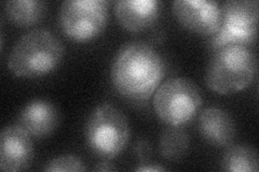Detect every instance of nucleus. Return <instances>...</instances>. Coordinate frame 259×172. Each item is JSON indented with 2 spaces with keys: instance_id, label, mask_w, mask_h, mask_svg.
<instances>
[{
  "instance_id": "f257e3e1",
  "label": "nucleus",
  "mask_w": 259,
  "mask_h": 172,
  "mask_svg": "<svg viewBox=\"0 0 259 172\" xmlns=\"http://www.w3.org/2000/svg\"><path fill=\"white\" fill-rule=\"evenodd\" d=\"M164 73L162 56L144 41L123 45L111 66V80L116 91L133 102L148 100L159 87Z\"/></svg>"
},
{
  "instance_id": "f03ea898",
  "label": "nucleus",
  "mask_w": 259,
  "mask_h": 172,
  "mask_svg": "<svg viewBox=\"0 0 259 172\" xmlns=\"http://www.w3.org/2000/svg\"><path fill=\"white\" fill-rule=\"evenodd\" d=\"M64 53L63 43L52 31L36 28L16 41L8 57V68L16 77L39 78L58 67Z\"/></svg>"
},
{
  "instance_id": "7ed1b4c3",
  "label": "nucleus",
  "mask_w": 259,
  "mask_h": 172,
  "mask_svg": "<svg viewBox=\"0 0 259 172\" xmlns=\"http://www.w3.org/2000/svg\"><path fill=\"white\" fill-rule=\"evenodd\" d=\"M214 51L205 75L206 84L212 91L232 94L252 83L257 60L248 45L229 44Z\"/></svg>"
},
{
  "instance_id": "20e7f679",
  "label": "nucleus",
  "mask_w": 259,
  "mask_h": 172,
  "mask_svg": "<svg viewBox=\"0 0 259 172\" xmlns=\"http://www.w3.org/2000/svg\"><path fill=\"white\" fill-rule=\"evenodd\" d=\"M89 147L97 157L112 159L122 152L130 139L126 117L117 106L103 103L93 110L85 126Z\"/></svg>"
},
{
  "instance_id": "39448f33",
  "label": "nucleus",
  "mask_w": 259,
  "mask_h": 172,
  "mask_svg": "<svg viewBox=\"0 0 259 172\" xmlns=\"http://www.w3.org/2000/svg\"><path fill=\"white\" fill-rule=\"evenodd\" d=\"M201 104V91L186 78L166 80L153 95V108L157 116L168 126L187 124L196 116Z\"/></svg>"
},
{
  "instance_id": "423d86ee",
  "label": "nucleus",
  "mask_w": 259,
  "mask_h": 172,
  "mask_svg": "<svg viewBox=\"0 0 259 172\" xmlns=\"http://www.w3.org/2000/svg\"><path fill=\"white\" fill-rule=\"evenodd\" d=\"M108 6L107 0H66L59 10L60 27L72 40H91L106 27Z\"/></svg>"
},
{
  "instance_id": "0eeeda50",
  "label": "nucleus",
  "mask_w": 259,
  "mask_h": 172,
  "mask_svg": "<svg viewBox=\"0 0 259 172\" xmlns=\"http://www.w3.org/2000/svg\"><path fill=\"white\" fill-rule=\"evenodd\" d=\"M222 23L210 39L213 50L229 45H248L256 39L258 23V2L228 0L223 6Z\"/></svg>"
},
{
  "instance_id": "6e6552de",
  "label": "nucleus",
  "mask_w": 259,
  "mask_h": 172,
  "mask_svg": "<svg viewBox=\"0 0 259 172\" xmlns=\"http://www.w3.org/2000/svg\"><path fill=\"white\" fill-rule=\"evenodd\" d=\"M173 12L182 25L199 35H214L222 23V9L217 2L176 0Z\"/></svg>"
},
{
  "instance_id": "1a4fd4ad",
  "label": "nucleus",
  "mask_w": 259,
  "mask_h": 172,
  "mask_svg": "<svg viewBox=\"0 0 259 172\" xmlns=\"http://www.w3.org/2000/svg\"><path fill=\"white\" fill-rule=\"evenodd\" d=\"M34 158L30 136L18 125L3 129L0 136V168L4 171H23Z\"/></svg>"
},
{
  "instance_id": "9d476101",
  "label": "nucleus",
  "mask_w": 259,
  "mask_h": 172,
  "mask_svg": "<svg viewBox=\"0 0 259 172\" xmlns=\"http://www.w3.org/2000/svg\"><path fill=\"white\" fill-rule=\"evenodd\" d=\"M59 122V111L52 102L34 99L21 110L16 125L25 130L30 137L44 138L54 132Z\"/></svg>"
},
{
  "instance_id": "9b49d317",
  "label": "nucleus",
  "mask_w": 259,
  "mask_h": 172,
  "mask_svg": "<svg viewBox=\"0 0 259 172\" xmlns=\"http://www.w3.org/2000/svg\"><path fill=\"white\" fill-rule=\"evenodd\" d=\"M198 128L208 143L220 147L231 145L237 133L230 114L217 106H209L201 112Z\"/></svg>"
},
{
  "instance_id": "f8f14e48",
  "label": "nucleus",
  "mask_w": 259,
  "mask_h": 172,
  "mask_svg": "<svg viewBox=\"0 0 259 172\" xmlns=\"http://www.w3.org/2000/svg\"><path fill=\"white\" fill-rule=\"evenodd\" d=\"M160 6L158 0H118L115 4V14L125 29L142 31L156 23Z\"/></svg>"
},
{
  "instance_id": "ddd939ff",
  "label": "nucleus",
  "mask_w": 259,
  "mask_h": 172,
  "mask_svg": "<svg viewBox=\"0 0 259 172\" xmlns=\"http://www.w3.org/2000/svg\"><path fill=\"white\" fill-rule=\"evenodd\" d=\"M47 10V3L40 0H10L5 4L8 18L21 27H28L41 21Z\"/></svg>"
},
{
  "instance_id": "4468645a",
  "label": "nucleus",
  "mask_w": 259,
  "mask_h": 172,
  "mask_svg": "<svg viewBox=\"0 0 259 172\" xmlns=\"http://www.w3.org/2000/svg\"><path fill=\"white\" fill-rule=\"evenodd\" d=\"M222 168L233 172H257L258 155L253 146L246 144L229 145L222 158Z\"/></svg>"
},
{
  "instance_id": "2eb2a0df",
  "label": "nucleus",
  "mask_w": 259,
  "mask_h": 172,
  "mask_svg": "<svg viewBox=\"0 0 259 172\" xmlns=\"http://www.w3.org/2000/svg\"><path fill=\"white\" fill-rule=\"evenodd\" d=\"M189 137L181 126H168L160 136V152L168 160L183 158L189 150Z\"/></svg>"
},
{
  "instance_id": "dca6fc26",
  "label": "nucleus",
  "mask_w": 259,
  "mask_h": 172,
  "mask_svg": "<svg viewBox=\"0 0 259 172\" xmlns=\"http://www.w3.org/2000/svg\"><path fill=\"white\" fill-rule=\"evenodd\" d=\"M46 171H84L85 167L80 158L74 155L59 156L47 163Z\"/></svg>"
},
{
  "instance_id": "f3484780",
  "label": "nucleus",
  "mask_w": 259,
  "mask_h": 172,
  "mask_svg": "<svg viewBox=\"0 0 259 172\" xmlns=\"http://www.w3.org/2000/svg\"><path fill=\"white\" fill-rule=\"evenodd\" d=\"M135 154L141 161L148 160L151 155V147L149 143L145 140L137 141L135 145Z\"/></svg>"
},
{
  "instance_id": "a211bd4d",
  "label": "nucleus",
  "mask_w": 259,
  "mask_h": 172,
  "mask_svg": "<svg viewBox=\"0 0 259 172\" xmlns=\"http://www.w3.org/2000/svg\"><path fill=\"white\" fill-rule=\"evenodd\" d=\"M136 171H142V172H157V171H165L166 169L164 167H160V166H142V167H137L135 169Z\"/></svg>"
},
{
  "instance_id": "6ab92c4d",
  "label": "nucleus",
  "mask_w": 259,
  "mask_h": 172,
  "mask_svg": "<svg viewBox=\"0 0 259 172\" xmlns=\"http://www.w3.org/2000/svg\"><path fill=\"white\" fill-rule=\"evenodd\" d=\"M116 168L113 167V166H111L110 163H108V162H102V163H100V166L99 167H96L95 168V170H104V171H111V170H115Z\"/></svg>"
}]
</instances>
